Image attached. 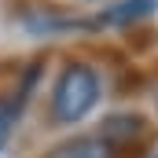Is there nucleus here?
Masks as SVG:
<instances>
[{
  "instance_id": "1",
  "label": "nucleus",
  "mask_w": 158,
  "mask_h": 158,
  "mask_svg": "<svg viewBox=\"0 0 158 158\" xmlns=\"http://www.w3.org/2000/svg\"><path fill=\"white\" fill-rule=\"evenodd\" d=\"M99 103V77L92 66L70 63L63 66V74L52 88V121L55 125H77L92 114V107Z\"/></svg>"
},
{
  "instance_id": "3",
  "label": "nucleus",
  "mask_w": 158,
  "mask_h": 158,
  "mask_svg": "<svg viewBox=\"0 0 158 158\" xmlns=\"http://www.w3.org/2000/svg\"><path fill=\"white\" fill-rule=\"evenodd\" d=\"M151 7H155V0H121V4H114V7H110V11H103V15H99V22L121 26V22H132V19L151 15Z\"/></svg>"
},
{
  "instance_id": "4",
  "label": "nucleus",
  "mask_w": 158,
  "mask_h": 158,
  "mask_svg": "<svg viewBox=\"0 0 158 158\" xmlns=\"http://www.w3.org/2000/svg\"><path fill=\"white\" fill-rule=\"evenodd\" d=\"M19 107H22L19 99H0V151L7 147V140L19 125Z\"/></svg>"
},
{
  "instance_id": "2",
  "label": "nucleus",
  "mask_w": 158,
  "mask_h": 158,
  "mask_svg": "<svg viewBox=\"0 0 158 158\" xmlns=\"http://www.w3.org/2000/svg\"><path fill=\"white\" fill-rule=\"evenodd\" d=\"M118 151L121 147H114L107 136L85 132V136H70V140H63L59 147H52L48 158H121Z\"/></svg>"
},
{
  "instance_id": "5",
  "label": "nucleus",
  "mask_w": 158,
  "mask_h": 158,
  "mask_svg": "<svg viewBox=\"0 0 158 158\" xmlns=\"http://www.w3.org/2000/svg\"><path fill=\"white\" fill-rule=\"evenodd\" d=\"M151 158H158V155H151Z\"/></svg>"
}]
</instances>
